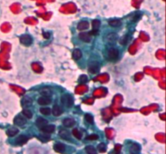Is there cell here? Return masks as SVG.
<instances>
[{
	"mask_svg": "<svg viewBox=\"0 0 166 154\" xmlns=\"http://www.w3.org/2000/svg\"><path fill=\"white\" fill-rule=\"evenodd\" d=\"M54 129H55V127L53 125H45L43 128H42V131L45 133H47V134H50V133L53 132Z\"/></svg>",
	"mask_w": 166,
	"mask_h": 154,
	"instance_id": "4fadbf2b",
	"label": "cell"
},
{
	"mask_svg": "<svg viewBox=\"0 0 166 154\" xmlns=\"http://www.w3.org/2000/svg\"><path fill=\"white\" fill-rule=\"evenodd\" d=\"M59 135H60L61 138L64 140H68L69 137H70V134H69V132L67 131V130H61L59 132Z\"/></svg>",
	"mask_w": 166,
	"mask_h": 154,
	"instance_id": "ffe728a7",
	"label": "cell"
},
{
	"mask_svg": "<svg viewBox=\"0 0 166 154\" xmlns=\"http://www.w3.org/2000/svg\"><path fill=\"white\" fill-rule=\"evenodd\" d=\"M72 56H73V58H74L75 60H79V59H80V58L82 57V52H81V50L78 49H75L74 52H73V54H72Z\"/></svg>",
	"mask_w": 166,
	"mask_h": 154,
	"instance_id": "ac0fdd59",
	"label": "cell"
},
{
	"mask_svg": "<svg viewBox=\"0 0 166 154\" xmlns=\"http://www.w3.org/2000/svg\"><path fill=\"white\" fill-rule=\"evenodd\" d=\"M47 124H48V121L44 118H42V117H39L38 120H36V125L39 128H43L44 126L47 125Z\"/></svg>",
	"mask_w": 166,
	"mask_h": 154,
	"instance_id": "9c48e42d",
	"label": "cell"
},
{
	"mask_svg": "<svg viewBox=\"0 0 166 154\" xmlns=\"http://www.w3.org/2000/svg\"><path fill=\"white\" fill-rule=\"evenodd\" d=\"M40 139L42 140V141H44V142H46V141H48V140L50 139V135H40Z\"/></svg>",
	"mask_w": 166,
	"mask_h": 154,
	"instance_id": "83f0119b",
	"label": "cell"
},
{
	"mask_svg": "<svg viewBox=\"0 0 166 154\" xmlns=\"http://www.w3.org/2000/svg\"><path fill=\"white\" fill-rule=\"evenodd\" d=\"M128 41V36L127 35H125L123 36H122L119 40V43L122 45H125Z\"/></svg>",
	"mask_w": 166,
	"mask_h": 154,
	"instance_id": "d4e9b609",
	"label": "cell"
},
{
	"mask_svg": "<svg viewBox=\"0 0 166 154\" xmlns=\"http://www.w3.org/2000/svg\"><path fill=\"white\" fill-rule=\"evenodd\" d=\"M100 25H101V22L99 20H94L92 22V26H93V29H95V31L98 30Z\"/></svg>",
	"mask_w": 166,
	"mask_h": 154,
	"instance_id": "4316f807",
	"label": "cell"
},
{
	"mask_svg": "<svg viewBox=\"0 0 166 154\" xmlns=\"http://www.w3.org/2000/svg\"><path fill=\"white\" fill-rule=\"evenodd\" d=\"M27 140H28V137H27L26 135H19V136L15 139V142H16L17 144H19V145H22L26 143Z\"/></svg>",
	"mask_w": 166,
	"mask_h": 154,
	"instance_id": "5bb4252c",
	"label": "cell"
},
{
	"mask_svg": "<svg viewBox=\"0 0 166 154\" xmlns=\"http://www.w3.org/2000/svg\"><path fill=\"white\" fill-rule=\"evenodd\" d=\"M43 36H45V39H48L50 35H49V33H48V32H44V33H43Z\"/></svg>",
	"mask_w": 166,
	"mask_h": 154,
	"instance_id": "4dcf8cb0",
	"label": "cell"
},
{
	"mask_svg": "<svg viewBox=\"0 0 166 154\" xmlns=\"http://www.w3.org/2000/svg\"><path fill=\"white\" fill-rule=\"evenodd\" d=\"M40 111L42 113V115H45V116H49V114L51 113V110L49 108H41Z\"/></svg>",
	"mask_w": 166,
	"mask_h": 154,
	"instance_id": "484cf974",
	"label": "cell"
},
{
	"mask_svg": "<svg viewBox=\"0 0 166 154\" xmlns=\"http://www.w3.org/2000/svg\"><path fill=\"white\" fill-rule=\"evenodd\" d=\"M61 102L62 104L65 107H72L73 103H74V100H73V98L72 97V95L70 94H63L62 97H61Z\"/></svg>",
	"mask_w": 166,
	"mask_h": 154,
	"instance_id": "6da1fadb",
	"label": "cell"
},
{
	"mask_svg": "<svg viewBox=\"0 0 166 154\" xmlns=\"http://www.w3.org/2000/svg\"><path fill=\"white\" fill-rule=\"evenodd\" d=\"M38 103L40 104V105H48L49 104L50 102H51V98H49V97H45V96H42L41 98H38Z\"/></svg>",
	"mask_w": 166,
	"mask_h": 154,
	"instance_id": "30bf717a",
	"label": "cell"
},
{
	"mask_svg": "<svg viewBox=\"0 0 166 154\" xmlns=\"http://www.w3.org/2000/svg\"><path fill=\"white\" fill-rule=\"evenodd\" d=\"M100 70V64L97 61H92L88 65V71L90 74H95Z\"/></svg>",
	"mask_w": 166,
	"mask_h": 154,
	"instance_id": "7a4b0ae2",
	"label": "cell"
},
{
	"mask_svg": "<svg viewBox=\"0 0 166 154\" xmlns=\"http://www.w3.org/2000/svg\"><path fill=\"white\" fill-rule=\"evenodd\" d=\"M88 26H89V23L87 21H82L78 24V29L80 31L85 30V29L88 28Z\"/></svg>",
	"mask_w": 166,
	"mask_h": 154,
	"instance_id": "d6986e66",
	"label": "cell"
},
{
	"mask_svg": "<svg viewBox=\"0 0 166 154\" xmlns=\"http://www.w3.org/2000/svg\"><path fill=\"white\" fill-rule=\"evenodd\" d=\"M85 119H86V120L89 123V124H92L93 123V118H92V116H90V115H86L85 116Z\"/></svg>",
	"mask_w": 166,
	"mask_h": 154,
	"instance_id": "f1b7e54d",
	"label": "cell"
},
{
	"mask_svg": "<svg viewBox=\"0 0 166 154\" xmlns=\"http://www.w3.org/2000/svg\"><path fill=\"white\" fill-rule=\"evenodd\" d=\"M32 104H33V99L28 96H24L21 100V105H22L23 107L27 108V107H30Z\"/></svg>",
	"mask_w": 166,
	"mask_h": 154,
	"instance_id": "5b68a950",
	"label": "cell"
},
{
	"mask_svg": "<svg viewBox=\"0 0 166 154\" xmlns=\"http://www.w3.org/2000/svg\"><path fill=\"white\" fill-rule=\"evenodd\" d=\"M109 23H110V26L112 27H119L121 26L122 21L119 19H112L109 22Z\"/></svg>",
	"mask_w": 166,
	"mask_h": 154,
	"instance_id": "7402d4cb",
	"label": "cell"
},
{
	"mask_svg": "<svg viewBox=\"0 0 166 154\" xmlns=\"http://www.w3.org/2000/svg\"><path fill=\"white\" fill-rule=\"evenodd\" d=\"M20 42L24 45H30L33 43V39L29 35H23L19 38Z\"/></svg>",
	"mask_w": 166,
	"mask_h": 154,
	"instance_id": "277c9868",
	"label": "cell"
},
{
	"mask_svg": "<svg viewBox=\"0 0 166 154\" xmlns=\"http://www.w3.org/2000/svg\"><path fill=\"white\" fill-rule=\"evenodd\" d=\"M26 123H27L26 119L24 118L23 116H20L15 117V120H14V124H15V125H17V126H19V127L24 126Z\"/></svg>",
	"mask_w": 166,
	"mask_h": 154,
	"instance_id": "8992f818",
	"label": "cell"
},
{
	"mask_svg": "<svg viewBox=\"0 0 166 154\" xmlns=\"http://www.w3.org/2000/svg\"><path fill=\"white\" fill-rule=\"evenodd\" d=\"M79 37L81 41H83V42H86V43L90 42L91 39H92L90 33H88V32H80L79 35Z\"/></svg>",
	"mask_w": 166,
	"mask_h": 154,
	"instance_id": "ba28073f",
	"label": "cell"
},
{
	"mask_svg": "<svg viewBox=\"0 0 166 154\" xmlns=\"http://www.w3.org/2000/svg\"><path fill=\"white\" fill-rule=\"evenodd\" d=\"M53 114L54 116H59L60 115H62V113H63V110L58 105H55L53 106Z\"/></svg>",
	"mask_w": 166,
	"mask_h": 154,
	"instance_id": "2e32d148",
	"label": "cell"
},
{
	"mask_svg": "<svg viewBox=\"0 0 166 154\" xmlns=\"http://www.w3.org/2000/svg\"><path fill=\"white\" fill-rule=\"evenodd\" d=\"M98 148L100 151H101V149L102 148V152H105V151H106V145H105L104 144H99L98 145Z\"/></svg>",
	"mask_w": 166,
	"mask_h": 154,
	"instance_id": "f546056e",
	"label": "cell"
},
{
	"mask_svg": "<svg viewBox=\"0 0 166 154\" xmlns=\"http://www.w3.org/2000/svg\"><path fill=\"white\" fill-rule=\"evenodd\" d=\"M140 152V146L138 144H133L130 148V153L131 154H138Z\"/></svg>",
	"mask_w": 166,
	"mask_h": 154,
	"instance_id": "9a60e30c",
	"label": "cell"
},
{
	"mask_svg": "<svg viewBox=\"0 0 166 154\" xmlns=\"http://www.w3.org/2000/svg\"><path fill=\"white\" fill-rule=\"evenodd\" d=\"M22 114L25 117L28 118V119H31V118L33 117V113H32V111H31L30 110H28V109H24L23 110Z\"/></svg>",
	"mask_w": 166,
	"mask_h": 154,
	"instance_id": "cb8c5ba5",
	"label": "cell"
},
{
	"mask_svg": "<svg viewBox=\"0 0 166 154\" xmlns=\"http://www.w3.org/2000/svg\"><path fill=\"white\" fill-rule=\"evenodd\" d=\"M40 94L45 97H51L52 96V90L48 87H44L40 90Z\"/></svg>",
	"mask_w": 166,
	"mask_h": 154,
	"instance_id": "8fae6325",
	"label": "cell"
},
{
	"mask_svg": "<svg viewBox=\"0 0 166 154\" xmlns=\"http://www.w3.org/2000/svg\"><path fill=\"white\" fill-rule=\"evenodd\" d=\"M86 152H87L88 154H97V152L96 150V148L92 145L86 147Z\"/></svg>",
	"mask_w": 166,
	"mask_h": 154,
	"instance_id": "603a6c76",
	"label": "cell"
},
{
	"mask_svg": "<svg viewBox=\"0 0 166 154\" xmlns=\"http://www.w3.org/2000/svg\"><path fill=\"white\" fill-rule=\"evenodd\" d=\"M18 132H19V130H18L17 128H9V129L8 130L7 134H8L9 136H14V135H16Z\"/></svg>",
	"mask_w": 166,
	"mask_h": 154,
	"instance_id": "44dd1931",
	"label": "cell"
},
{
	"mask_svg": "<svg viewBox=\"0 0 166 154\" xmlns=\"http://www.w3.org/2000/svg\"><path fill=\"white\" fill-rule=\"evenodd\" d=\"M118 55H119V52L117 49L112 48V49H109V51H108V56L110 59H116L118 57Z\"/></svg>",
	"mask_w": 166,
	"mask_h": 154,
	"instance_id": "52a82bcc",
	"label": "cell"
},
{
	"mask_svg": "<svg viewBox=\"0 0 166 154\" xmlns=\"http://www.w3.org/2000/svg\"><path fill=\"white\" fill-rule=\"evenodd\" d=\"M117 39H118V36L117 34L114 33V32H111V33L107 34L105 37V41H106L108 44H111L113 45L115 42L117 41Z\"/></svg>",
	"mask_w": 166,
	"mask_h": 154,
	"instance_id": "3957f363",
	"label": "cell"
},
{
	"mask_svg": "<svg viewBox=\"0 0 166 154\" xmlns=\"http://www.w3.org/2000/svg\"><path fill=\"white\" fill-rule=\"evenodd\" d=\"M65 149H66V146L63 144L58 143L54 145V150L58 152V153H63Z\"/></svg>",
	"mask_w": 166,
	"mask_h": 154,
	"instance_id": "e0dca14e",
	"label": "cell"
},
{
	"mask_svg": "<svg viewBox=\"0 0 166 154\" xmlns=\"http://www.w3.org/2000/svg\"><path fill=\"white\" fill-rule=\"evenodd\" d=\"M63 125L66 128H72L75 124H76V121L74 120L72 118H67L63 120Z\"/></svg>",
	"mask_w": 166,
	"mask_h": 154,
	"instance_id": "7c38bea8",
	"label": "cell"
}]
</instances>
